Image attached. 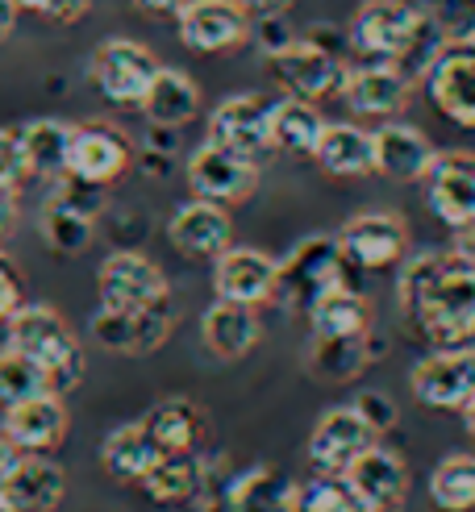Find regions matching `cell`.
<instances>
[{
  "mask_svg": "<svg viewBox=\"0 0 475 512\" xmlns=\"http://www.w3.org/2000/svg\"><path fill=\"white\" fill-rule=\"evenodd\" d=\"M13 5H17V9H34V13H38V9H42V0H13Z\"/></svg>",
  "mask_w": 475,
  "mask_h": 512,
  "instance_id": "52",
  "label": "cell"
},
{
  "mask_svg": "<svg viewBox=\"0 0 475 512\" xmlns=\"http://www.w3.org/2000/svg\"><path fill=\"white\" fill-rule=\"evenodd\" d=\"M313 163L330 175V179H363L375 175V150H371V134L363 125H330L325 121L321 142L313 150Z\"/></svg>",
  "mask_w": 475,
  "mask_h": 512,
  "instance_id": "27",
  "label": "cell"
},
{
  "mask_svg": "<svg viewBox=\"0 0 475 512\" xmlns=\"http://www.w3.org/2000/svg\"><path fill=\"white\" fill-rule=\"evenodd\" d=\"M71 429L67 404L59 392H42L21 404H9L5 417H0V433L21 450V454H50L59 450Z\"/></svg>",
  "mask_w": 475,
  "mask_h": 512,
  "instance_id": "20",
  "label": "cell"
},
{
  "mask_svg": "<svg viewBox=\"0 0 475 512\" xmlns=\"http://www.w3.org/2000/svg\"><path fill=\"white\" fill-rule=\"evenodd\" d=\"M25 304V288H21V271L17 263L0 250V321H9L17 309Z\"/></svg>",
  "mask_w": 475,
  "mask_h": 512,
  "instance_id": "43",
  "label": "cell"
},
{
  "mask_svg": "<svg viewBox=\"0 0 475 512\" xmlns=\"http://www.w3.org/2000/svg\"><path fill=\"white\" fill-rule=\"evenodd\" d=\"M471 46H475V42H471Z\"/></svg>",
  "mask_w": 475,
  "mask_h": 512,
  "instance_id": "54",
  "label": "cell"
},
{
  "mask_svg": "<svg viewBox=\"0 0 475 512\" xmlns=\"http://www.w3.org/2000/svg\"><path fill=\"white\" fill-rule=\"evenodd\" d=\"M17 225V188H0V242L13 234Z\"/></svg>",
  "mask_w": 475,
  "mask_h": 512,
  "instance_id": "46",
  "label": "cell"
},
{
  "mask_svg": "<svg viewBox=\"0 0 475 512\" xmlns=\"http://www.w3.org/2000/svg\"><path fill=\"white\" fill-rule=\"evenodd\" d=\"M0 512H17V508H13V504H9L5 496H0Z\"/></svg>",
  "mask_w": 475,
  "mask_h": 512,
  "instance_id": "53",
  "label": "cell"
},
{
  "mask_svg": "<svg viewBox=\"0 0 475 512\" xmlns=\"http://www.w3.org/2000/svg\"><path fill=\"white\" fill-rule=\"evenodd\" d=\"M142 13H180L184 0H134Z\"/></svg>",
  "mask_w": 475,
  "mask_h": 512,
  "instance_id": "49",
  "label": "cell"
},
{
  "mask_svg": "<svg viewBox=\"0 0 475 512\" xmlns=\"http://www.w3.org/2000/svg\"><path fill=\"white\" fill-rule=\"evenodd\" d=\"M346 100V109L355 117H375V121H392L409 109L413 80L396 63H363L346 71V84L338 92Z\"/></svg>",
  "mask_w": 475,
  "mask_h": 512,
  "instance_id": "17",
  "label": "cell"
},
{
  "mask_svg": "<svg viewBox=\"0 0 475 512\" xmlns=\"http://www.w3.org/2000/svg\"><path fill=\"white\" fill-rule=\"evenodd\" d=\"M130 163H134V146H130V138L117 130V125H109V121L75 125L67 175L109 188V184H117L125 171H130Z\"/></svg>",
  "mask_w": 475,
  "mask_h": 512,
  "instance_id": "19",
  "label": "cell"
},
{
  "mask_svg": "<svg viewBox=\"0 0 475 512\" xmlns=\"http://www.w3.org/2000/svg\"><path fill=\"white\" fill-rule=\"evenodd\" d=\"M371 150H375V175L396 179V184H417L425 179L434 163V142L425 138L417 125L405 121H384L380 130L371 134Z\"/></svg>",
  "mask_w": 475,
  "mask_h": 512,
  "instance_id": "23",
  "label": "cell"
},
{
  "mask_svg": "<svg viewBox=\"0 0 475 512\" xmlns=\"http://www.w3.org/2000/svg\"><path fill=\"white\" fill-rule=\"evenodd\" d=\"M296 512H359L342 475L317 471L305 488H296Z\"/></svg>",
  "mask_w": 475,
  "mask_h": 512,
  "instance_id": "40",
  "label": "cell"
},
{
  "mask_svg": "<svg viewBox=\"0 0 475 512\" xmlns=\"http://www.w3.org/2000/svg\"><path fill=\"white\" fill-rule=\"evenodd\" d=\"M21 146H25V163H30V175L55 184V179L67 175L71 163V138H75V125L55 121V117H38L30 125H21Z\"/></svg>",
  "mask_w": 475,
  "mask_h": 512,
  "instance_id": "32",
  "label": "cell"
},
{
  "mask_svg": "<svg viewBox=\"0 0 475 512\" xmlns=\"http://www.w3.org/2000/svg\"><path fill=\"white\" fill-rule=\"evenodd\" d=\"M21 463V450L0 433V492H5V483H9V475H13V467Z\"/></svg>",
  "mask_w": 475,
  "mask_h": 512,
  "instance_id": "48",
  "label": "cell"
},
{
  "mask_svg": "<svg viewBox=\"0 0 475 512\" xmlns=\"http://www.w3.org/2000/svg\"><path fill=\"white\" fill-rule=\"evenodd\" d=\"M375 442V433L359 421L350 404H338L330 413H321L313 433H309V463L325 475H346V467Z\"/></svg>",
  "mask_w": 475,
  "mask_h": 512,
  "instance_id": "22",
  "label": "cell"
},
{
  "mask_svg": "<svg viewBox=\"0 0 475 512\" xmlns=\"http://www.w3.org/2000/svg\"><path fill=\"white\" fill-rule=\"evenodd\" d=\"M421 84L446 121L475 130V46H446L421 75Z\"/></svg>",
  "mask_w": 475,
  "mask_h": 512,
  "instance_id": "16",
  "label": "cell"
},
{
  "mask_svg": "<svg viewBox=\"0 0 475 512\" xmlns=\"http://www.w3.org/2000/svg\"><path fill=\"white\" fill-rule=\"evenodd\" d=\"M221 512H296V483L275 467H250L225 488Z\"/></svg>",
  "mask_w": 475,
  "mask_h": 512,
  "instance_id": "28",
  "label": "cell"
},
{
  "mask_svg": "<svg viewBox=\"0 0 475 512\" xmlns=\"http://www.w3.org/2000/svg\"><path fill=\"white\" fill-rule=\"evenodd\" d=\"M267 67H271V75L280 80V88L288 96L313 100V105L338 96L342 84H346V71H350L338 50L321 46V42H300V38L284 42L280 50H271Z\"/></svg>",
  "mask_w": 475,
  "mask_h": 512,
  "instance_id": "4",
  "label": "cell"
},
{
  "mask_svg": "<svg viewBox=\"0 0 475 512\" xmlns=\"http://www.w3.org/2000/svg\"><path fill=\"white\" fill-rule=\"evenodd\" d=\"M313 325V338H346V334H367L371 329V304L363 292L350 284L325 292L313 309L305 313Z\"/></svg>",
  "mask_w": 475,
  "mask_h": 512,
  "instance_id": "35",
  "label": "cell"
},
{
  "mask_svg": "<svg viewBox=\"0 0 475 512\" xmlns=\"http://www.w3.org/2000/svg\"><path fill=\"white\" fill-rule=\"evenodd\" d=\"M188 188H192V196L230 209V204H242L259 192V163L242 159L217 142H205V146H196L188 159Z\"/></svg>",
  "mask_w": 475,
  "mask_h": 512,
  "instance_id": "9",
  "label": "cell"
},
{
  "mask_svg": "<svg viewBox=\"0 0 475 512\" xmlns=\"http://www.w3.org/2000/svg\"><path fill=\"white\" fill-rule=\"evenodd\" d=\"M96 292H100V309H146V304H159L171 296L159 263H150L138 250L109 254L96 271Z\"/></svg>",
  "mask_w": 475,
  "mask_h": 512,
  "instance_id": "13",
  "label": "cell"
},
{
  "mask_svg": "<svg viewBox=\"0 0 475 512\" xmlns=\"http://www.w3.org/2000/svg\"><path fill=\"white\" fill-rule=\"evenodd\" d=\"M13 21H17V5L13 0H0V38L13 34Z\"/></svg>",
  "mask_w": 475,
  "mask_h": 512,
  "instance_id": "50",
  "label": "cell"
},
{
  "mask_svg": "<svg viewBox=\"0 0 475 512\" xmlns=\"http://www.w3.org/2000/svg\"><path fill=\"white\" fill-rule=\"evenodd\" d=\"M400 313L413 321L430 346H467L475 342V267L455 254L425 250L400 263Z\"/></svg>",
  "mask_w": 475,
  "mask_h": 512,
  "instance_id": "1",
  "label": "cell"
},
{
  "mask_svg": "<svg viewBox=\"0 0 475 512\" xmlns=\"http://www.w3.org/2000/svg\"><path fill=\"white\" fill-rule=\"evenodd\" d=\"M421 184L425 204L442 225L463 229L475 221V150H438Z\"/></svg>",
  "mask_w": 475,
  "mask_h": 512,
  "instance_id": "14",
  "label": "cell"
},
{
  "mask_svg": "<svg viewBox=\"0 0 475 512\" xmlns=\"http://www.w3.org/2000/svg\"><path fill=\"white\" fill-rule=\"evenodd\" d=\"M138 109L146 113V121L155 125V130H184L200 113V88L180 67H159V75L150 80Z\"/></svg>",
  "mask_w": 475,
  "mask_h": 512,
  "instance_id": "26",
  "label": "cell"
},
{
  "mask_svg": "<svg viewBox=\"0 0 475 512\" xmlns=\"http://www.w3.org/2000/svg\"><path fill=\"white\" fill-rule=\"evenodd\" d=\"M30 179V163H25V146L17 130H0V188H21Z\"/></svg>",
  "mask_w": 475,
  "mask_h": 512,
  "instance_id": "42",
  "label": "cell"
},
{
  "mask_svg": "<svg viewBox=\"0 0 475 512\" xmlns=\"http://www.w3.org/2000/svg\"><path fill=\"white\" fill-rule=\"evenodd\" d=\"M413 400L434 413H463L475 400V346H442L425 354L409 375Z\"/></svg>",
  "mask_w": 475,
  "mask_h": 512,
  "instance_id": "5",
  "label": "cell"
},
{
  "mask_svg": "<svg viewBox=\"0 0 475 512\" xmlns=\"http://www.w3.org/2000/svg\"><path fill=\"white\" fill-rule=\"evenodd\" d=\"M175 329L171 296L146 309H96L92 317V338L113 354H155Z\"/></svg>",
  "mask_w": 475,
  "mask_h": 512,
  "instance_id": "11",
  "label": "cell"
},
{
  "mask_svg": "<svg viewBox=\"0 0 475 512\" xmlns=\"http://www.w3.org/2000/svg\"><path fill=\"white\" fill-rule=\"evenodd\" d=\"M167 238H171L175 250L184 254V259H217L225 246H234L230 209H225V204L192 196L188 204H180V209L171 213Z\"/></svg>",
  "mask_w": 475,
  "mask_h": 512,
  "instance_id": "21",
  "label": "cell"
},
{
  "mask_svg": "<svg viewBox=\"0 0 475 512\" xmlns=\"http://www.w3.org/2000/svg\"><path fill=\"white\" fill-rule=\"evenodd\" d=\"M263 338V325L259 313L250 304H234V300H217L200 317V342H205L209 354L234 363V358H246L250 350L259 346Z\"/></svg>",
  "mask_w": 475,
  "mask_h": 512,
  "instance_id": "24",
  "label": "cell"
},
{
  "mask_svg": "<svg viewBox=\"0 0 475 512\" xmlns=\"http://www.w3.org/2000/svg\"><path fill=\"white\" fill-rule=\"evenodd\" d=\"M42 238H46V246L55 250V254H84L88 246H92V217H84V213H75L71 204H63V200H46V209H42Z\"/></svg>",
  "mask_w": 475,
  "mask_h": 512,
  "instance_id": "37",
  "label": "cell"
},
{
  "mask_svg": "<svg viewBox=\"0 0 475 512\" xmlns=\"http://www.w3.org/2000/svg\"><path fill=\"white\" fill-rule=\"evenodd\" d=\"M409 5L446 38V46L475 42V0H409Z\"/></svg>",
  "mask_w": 475,
  "mask_h": 512,
  "instance_id": "39",
  "label": "cell"
},
{
  "mask_svg": "<svg viewBox=\"0 0 475 512\" xmlns=\"http://www.w3.org/2000/svg\"><path fill=\"white\" fill-rule=\"evenodd\" d=\"M0 496L17 512H55L67 496V475L59 463H50L46 454H21V463L13 467Z\"/></svg>",
  "mask_w": 475,
  "mask_h": 512,
  "instance_id": "25",
  "label": "cell"
},
{
  "mask_svg": "<svg viewBox=\"0 0 475 512\" xmlns=\"http://www.w3.org/2000/svg\"><path fill=\"white\" fill-rule=\"evenodd\" d=\"M346 271H355V267L346 263V254H342L334 234L300 238L288 250V259L280 263V288H275V300H284L296 313H309L325 292L346 284Z\"/></svg>",
  "mask_w": 475,
  "mask_h": 512,
  "instance_id": "3",
  "label": "cell"
},
{
  "mask_svg": "<svg viewBox=\"0 0 475 512\" xmlns=\"http://www.w3.org/2000/svg\"><path fill=\"white\" fill-rule=\"evenodd\" d=\"M425 488L438 512H475V454H446Z\"/></svg>",
  "mask_w": 475,
  "mask_h": 512,
  "instance_id": "36",
  "label": "cell"
},
{
  "mask_svg": "<svg viewBox=\"0 0 475 512\" xmlns=\"http://www.w3.org/2000/svg\"><path fill=\"white\" fill-rule=\"evenodd\" d=\"M371 358H375L371 329L367 334H346V338H313L309 371L321 383H350V379H359L367 371Z\"/></svg>",
  "mask_w": 475,
  "mask_h": 512,
  "instance_id": "34",
  "label": "cell"
},
{
  "mask_svg": "<svg viewBox=\"0 0 475 512\" xmlns=\"http://www.w3.org/2000/svg\"><path fill=\"white\" fill-rule=\"evenodd\" d=\"M9 325V346L30 354L34 363L46 371L50 388L67 396L80 388L84 379V346L71 334V325L50 309V304H21V309L5 321Z\"/></svg>",
  "mask_w": 475,
  "mask_h": 512,
  "instance_id": "2",
  "label": "cell"
},
{
  "mask_svg": "<svg viewBox=\"0 0 475 512\" xmlns=\"http://www.w3.org/2000/svg\"><path fill=\"white\" fill-rule=\"evenodd\" d=\"M238 5L250 13V21H275V17H284L296 0H238Z\"/></svg>",
  "mask_w": 475,
  "mask_h": 512,
  "instance_id": "45",
  "label": "cell"
},
{
  "mask_svg": "<svg viewBox=\"0 0 475 512\" xmlns=\"http://www.w3.org/2000/svg\"><path fill=\"white\" fill-rule=\"evenodd\" d=\"M209 142L234 150L242 159L271 155V100L263 96H225L209 117Z\"/></svg>",
  "mask_w": 475,
  "mask_h": 512,
  "instance_id": "18",
  "label": "cell"
},
{
  "mask_svg": "<svg viewBox=\"0 0 475 512\" xmlns=\"http://www.w3.org/2000/svg\"><path fill=\"white\" fill-rule=\"evenodd\" d=\"M350 408H355L359 421L375 433V438H384V433H392V429H396V421H400V408L392 404V396H388V392H359L355 400H350Z\"/></svg>",
  "mask_w": 475,
  "mask_h": 512,
  "instance_id": "41",
  "label": "cell"
},
{
  "mask_svg": "<svg viewBox=\"0 0 475 512\" xmlns=\"http://www.w3.org/2000/svg\"><path fill=\"white\" fill-rule=\"evenodd\" d=\"M92 9V0H42V17H50L55 25H71V21H80L84 13Z\"/></svg>",
  "mask_w": 475,
  "mask_h": 512,
  "instance_id": "44",
  "label": "cell"
},
{
  "mask_svg": "<svg viewBox=\"0 0 475 512\" xmlns=\"http://www.w3.org/2000/svg\"><path fill=\"white\" fill-rule=\"evenodd\" d=\"M159 59L134 38H109L92 50V84L100 88V96L113 100V105H142V96L150 88V80L159 75Z\"/></svg>",
  "mask_w": 475,
  "mask_h": 512,
  "instance_id": "8",
  "label": "cell"
},
{
  "mask_svg": "<svg viewBox=\"0 0 475 512\" xmlns=\"http://www.w3.org/2000/svg\"><path fill=\"white\" fill-rule=\"evenodd\" d=\"M163 458V446L150 438V429L142 421H130V425H117L105 446H100V467H105L117 483H142Z\"/></svg>",
  "mask_w": 475,
  "mask_h": 512,
  "instance_id": "30",
  "label": "cell"
},
{
  "mask_svg": "<svg viewBox=\"0 0 475 512\" xmlns=\"http://www.w3.org/2000/svg\"><path fill=\"white\" fill-rule=\"evenodd\" d=\"M450 254H455L459 263L475 267V221L463 225V229H455V246H450Z\"/></svg>",
  "mask_w": 475,
  "mask_h": 512,
  "instance_id": "47",
  "label": "cell"
},
{
  "mask_svg": "<svg viewBox=\"0 0 475 512\" xmlns=\"http://www.w3.org/2000/svg\"><path fill=\"white\" fill-rule=\"evenodd\" d=\"M42 392H55V388H50L46 371L34 363V358L21 354L17 346L0 350V408L21 404V400H30V396H42Z\"/></svg>",
  "mask_w": 475,
  "mask_h": 512,
  "instance_id": "38",
  "label": "cell"
},
{
  "mask_svg": "<svg viewBox=\"0 0 475 512\" xmlns=\"http://www.w3.org/2000/svg\"><path fill=\"white\" fill-rule=\"evenodd\" d=\"M142 425L150 429V438L163 446V454H196L200 442L209 438V417L205 408L192 400H163L142 417Z\"/></svg>",
  "mask_w": 475,
  "mask_h": 512,
  "instance_id": "29",
  "label": "cell"
},
{
  "mask_svg": "<svg viewBox=\"0 0 475 512\" xmlns=\"http://www.w3.org/2000/svg\"><path fill=\"white\" fill-rule=\"evenodd\" d=\"M334 238L355 271H388L409 259V225L400 213H388V209L350 217Z\"/></svg>",
  "mask_w": 475,
  "mask_h": 512,
  "instance_id": "6",
  "label": "cell"
},
{
  "mask_svg": "<svg viewBox=\"0 0 475 512\" xmlns=\"http://www.w3.org/2000/svg\"><path fill=\"white\" fill-rule=\"evenodd\" d=\"M417 21H421V13L409 0H363L355 17H350L346 38L371 63H400V55H405L413 42Z\"/></svg>",
  "mask_w": 475,
  "mask_h": 512,
  "instance_id": "7",
  "label": "cell"
},
{
  "mask_svg": "<svg viewBox=\"0 0 475 512\" xmlns=\"http://www.w3.org/2000/svg\"><path fill=\"white\" fill-rule=\"evenodd\" d=\"M463 425H467V438L475 442V400H471V404L463 408Z\"/></svg>",
  "mask_w": 475,
  "mask_h": 512,
  "instance_id": "51",
  "label": "cell"
},
{
  "mask_svg": "<svg viewBox=\"0 0 475 512\" xmlns=\"http://www.w3.org/2000/svg\"><path fill=\"white\" fill-rule=\"evenodd\" d=\"M138 488L155 504H192L209 488V471L196 454H163Z\"/></svg>",
  "mask_w": 475,
  "mask_h": 512,
  "instance_id": "33",
  "label": "cell"
},
{
  "mask_svg": "<svg viewBox=\"0 0 475 512\" xmlns=\"http://www.w3.org/2000/svg\"><path fill=\"white\" fill-rule=\"evenodd\" d=\"M175 25L180 42L196 55H225L250 42V13L238 0H184Z\"/></svg>",
  "mask_w": 475,
  "mask_h": 512,
  "instance_id": "10",
  "label": "cell"
},
{
  "mask_svg": "<svg viewBox=\"0 0 475 512\" xmlns=\"http://www.w3.org/2000/svg\"><path fill=\"white\" fill-rule=\"evenodd\" d=\"M346 488L355 496L359 512H400L409 496V467L396 450L371 442L355 463L346 467Z\"/></svg>",
  "mask_w": 475,
  "mask_h": 512,
  "instance_id": "12",
  "label": "cell"
},
{
  "mask_svg": "<svg viewBox=\"0 0 475 512\" xmlns=\"http://www.w3.org/2000/svg\"><path fill=\"white\" fill-rule=\"evenodd\" d=\"M321 130H325V117L317 113L313 100H300V96L271 100V150H284V155H296V159H313Z\"/></svg>",
  "mask_w": 475,
  "mask_h": 512,
  "instance_id": "31",
  "label": "cell"
},
{
  "mask_svg": "<svg viewBox=\"0 0 475 512\" xmlns=\"http://www.w3.org/2000/svg\"><path fill=\"white\" fill-rule=\"evenodd\" d=\"M275 288H280V263L267 250L255 246H225L213 259V292L217 300H234V304H271Z\"/></svg>",
  "mask_w": 475,
  "mask_h": 512,
  "instance_id": "15",
  "label": "cell"
}]
</instances>
